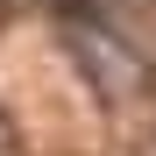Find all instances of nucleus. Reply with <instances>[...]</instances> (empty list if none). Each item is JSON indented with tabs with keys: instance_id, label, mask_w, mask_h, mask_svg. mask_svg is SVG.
<instances>
[]
</instances>
